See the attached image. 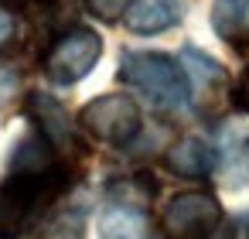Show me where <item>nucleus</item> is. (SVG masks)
<instances>
[{"mask_svg":"<svg viewBox=\"0 0 249 239\" xmlns=\"http://www.w3.org/2000/svg\"><path fill=\"white\" fill-rule=\"evenodd\" d=\"M69 164H52L41 171H7L0 184V239H21L38 219L65 195Z\"/></svg>","mask_w":249,"mask_h":239,"instance_id":"1","label":"nucleus"},{"mask_svg":"<svg viewBox=\"0 0 249 239\" xmlns=\"http://www.w3.org/2000/svg\"><path fill=\"white\" fill-rule=\"evenodd\" d=\"M120 82H126L150 106L167 110V113H181L191 103V86H188L181 62H174L164 52H123Z\"/></svg>","mask_w":249,"mask_h":239,"instance_id":"2","label":"nucleus"},{"mask_svg":"<svg viewBox=\"0 0 249 239\" xmlns=\"http://www.w3.org/2000/svg\"><path fill=\"white\" fill-rule=\"evenodd\" d=\"M79 127L99 140V144H109V147H126L140 127H143V116H140V106L123 96V92H109V96H99L92 103L82 106L79 113Z\"/></svg>","mask_w":249,"mask_h":239,"instance_id":"3","label":"nucleus"},{"mask_svg":"<svg viewBox=\"0 0 249 239\" xmlns=\"http://www.w3.org/2000/svg\"><path fill=\"white\" fill-rule=\"evenodd\" d=\"M99 55H103V38L89 28H72L48 48L41 65L55 86H75L96 69Z\"/></svg>","mask_w":249,"mask_h":239,"instance_id":"4","label":"nucleus"},{"mask_svg":"<svg viewBox=\"0 0 249 239\" xmlns=\"http://www.w3.org/2000/svg\"><path fill=\"white\" fill-rule=\"evenodd\" d=\"M222 205L208 191H181L164 208V239H215L222 229Z\"/></svg>","mask_w":249,"mask_h":239,"instance_id":"5","label":"nucleus"},{"mask_svg":"<svg viewBox=\"0 0 249 239\" xmlns=\"http://www.w3.org/2000/svg\"><path fill=\"white\" fill-rule=\"evenodd\" d=\"M28 113H31V120H35V130L55 147L58 157H65V154H82V140H79V133H75V127H72L65 106H62L55 96H48V92H31V96H28Z\"/></svg>","mask_w":249,"mask_h":239,"instance_id":"6","label":"nucleus"},{"mask_svg":"<svg viewBox=\"0 0 249 239\" xmlns=\"http://www.w3.org/2000/svg\"><path fill=\"white\" fill-rule=\"evenodd\" d=\"M164 164L178 178H208L218 167V150L201 137H181L178 144L167 147Z\"/></svg>","mask_w":249,"mask_h":239,"instance_id":"7","label":"nucleus"},{"mask_svg":"<svg viewBox=\"0 0 249 239\" xmlns=\"http://www.w3.org/2000/svg\"><path fill=\"white\" fill-rule=\"evenodd\" d=\"M123 21L133 35H160L181 21V0H130Z\"/></svg>","mask_w":249,"mask_h":239,"instance_id":"8","label":"nucleus"},{"mask_svg":"<svg viewBox=\"0 0 249 239\" xmlns=\"http://www.w3.org/2000/svg\"><path fill=\"white\" fill-rule=\"evenodd\" d=\"M99 239H150V219L137 205H109L99 219Z\"/></svg>","mask_w":249,"mask_h":239,"instance_id":"9","label":"nucleus"},{"mask_svg":"<svg viewBox=\"0 0 249 239\" xmlns=\"http://www.w3.org/2000/svg\"><path fill=\"white\" fill-rule=\"evenodd\" d=\"M212 28L222 41L242 48L249 41V0H215L212 4Z\"/></svg>","mask_w":249,"mask_h":239,"instance_id":"10","label":"nucleus"},{"mask_svg":"<svg viewBox=\"0 0 249 239\" xmlns=\"http://www.w3.org/2000/svg\"><path fill=\"white\" fill-rule=\"evenodd\" d=\"M181 69H184V75H191L188 86L205 89V92H208L212 86H222V82H225V69H222L212 55L198 52L195 45H184V48H181Z\"/></svg>","mask_w":249,"mask_h":239,"instance_id":"11","label":"nucleus"},{"mask_svg":"<svg viewBox=\"0 0 249 239\" xmlns=\"http://www.w3.org/2000/svg\"><path fill=\"white\" fill-rule=\"evenodd\" d=\"M38 239H86V208L82 205H62V208H55L41 222Z\"/></svg>","mask_w":249,"mask_h":239,"instance_id":"12","label":"nucleus"},{"mask_svg":"<svg viewBox=\"0 0 249 239\" xmlns=\"http://www.w3.org/2000/svg\"><path fill=\"white\" fill-rule=\"evenodd\" d=\"M86 4V11L92 14V18H99V21H116L126 7H130V0H82Z\"/></svg>","mask_w":249,"mask_h":239,"instance_id":"13","label":"nucleus"},{"mask_svg":"<svg viewBox=\"0 0 249 239\" xmlns=\"http://www.w3.org/2000/svg\"><path fill=\"white\" fill-rule=\"evenodd\" d=\"M232 106H235L239 113H249V65H246V72L239 75V82H235V89H232Z\"/></svg>","mask_w":249,"mask_h":239,"instance_id":"14","label":"nucleus"},{"mask_svg":"<svg viewBox=\"0 0 249 239\" xmlns=\"http://www.w3.org/2000/svg\"><path fill=\"white\" fill-rule=\"evenodd\" d=\"M11 38H14V14L0 4V45H7Z\"/></svg>","mask_w":249,"mask_h":239,"instance_id":"15","label":"nucleus"},{"mask_svg":"<svg viewBox=\"0 0 249 239\" xmlns=\"http://www.w3.org/2000/svg\"><path fill=\"white\" fill-rule=\"evenodd\" d=\"M4 4H11V7H21V4H28V0H4Z\"/></svg>","mask_w":249,"mask_h":239,"instance_id":"16","label":"nucleus"},{"mask_svg":"<svg viewBox=\"0 0 249 239\" xmlns=\"http://www.w3.org/2000/svg\"><path fill=\"white\" fill-rule=\"evenodd\" d=\"M246 239H249V236H246Z\"/></svg>","mask_w":249,"mask_h":239,"instance_id":"17","label":"nucleus"}]
</instances>
